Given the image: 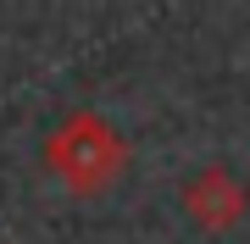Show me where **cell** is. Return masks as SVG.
<instances>
[{
	"instance_id": "7a4b0ae2",
	"label": "cell",
	"mask_w": 250,
	"mask_h": 244,
	"mask_svg": "<svg viewBox=\"0 0 250 244\" xmlns=\"http://www.w3.org/2000/svg\"><path fill=\"white\" fill-rule=\"evenodd\" d=\"M178 206L189 211L195 227H206V233H228V227L245 222V211H250V183H245L233 167L211 161V167H200V172L184 178Z\"/></svg>"
},
{
	"instance_id": "6da1fadb",
	"label": "cell",
	"mask_w": 250,
	"mask_h": 244,
	"mask_svg": "<svg viewBox=\"0 0 250 244\" xmlns=\"http://www.w3.org/2000/svg\"><path fill=\"white\" fill-rule=\"evenodd\" d=\"M45 167L67 183L72 194H100V189H111V183L128 172V139L117 133L100 111L78 106V111H67V117L50 128Z\"/></svg>"
}]
</instances>
